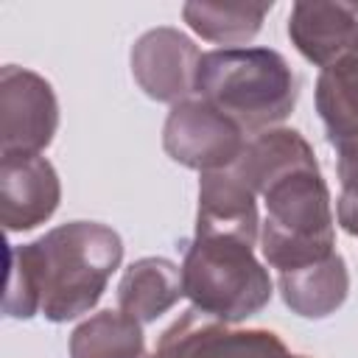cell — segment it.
I'll return each mask as SVG.
<instances>
[{
    "label": "cell",
    "instance_id": "6da1fadb",
    "mask_svg": "<svg viewBox=\"0 0 358 358\" xmlns=\"http://www.w3.org/2000/svg\"><path fill=\"white\" fill-rule=\"evenodd\" d=\"M120 260L123 241L101 221H67L31 243H11L3 313L73 322L98 305Z\"/></svg>",
    "mask_w": 358,
    "mask_h": 358
},
{
    "label": "cell",
    "instance_id": "7a4b0ae2",
    "mask_svg": "<svg viewBox=\"0 0 358 358\" xmlns=\"http://www.w3.org/2000/svg\"><path fill=\"white\" fill-rule=\"evenodd\" d=\"M196 98L227 115L246 137L277 129L296 106L299 81L274 48H215L201 53Z\"/></svg>",
    "mask_w": 358,
    "mask_h": 358
},
{
    "label": "cell",
    "instance_id": "3957f363",
    "mask_svg": "<svg viewBox=\"0 0 358 358\" xmlns=\"http://www.w3.org/2000/svg\"><path fill=\"white\" fill-rule=\"evenodd\" d=\"M260 199L266 204L260 252L277 274L310 266L336 252V215L319 162L271 179L260 190Z\"/></svg>",
    "mask_w": 358,
    "mask_h": 358
},
{
    "label": "cell",
    "instance_id": "277c9868",
    "mask_svg": "<svg viewBox=\"0 0 358 358\" xmlns=\"http://www.w3.org/2000/svg\"><path fill=\"white\" fill-rule=\"evenodd\" d=\"M182 285L190 308L224 324L246 322L274 296L271 274L255 246L232 235L193 232L185 243Z\"/></svg>",
    "mask_w": 358,
    "mask_h": 358
},
{
    "label": "cell",
    "instance_id": "5b68a950",
    "mask_svg": "<svg viewBox=\"0 0 358 358\" xmlns=\"http://www.w3.org/2000/svg\"><path fill=\"white\" fill-rule=\"evenodd\" d=\"M59 129V98L50 81L28 67L0 70V157L42 154Z\"/></svg>",
    "mask_w": 358,
    "mask_h": 358
},
{
    "label": "cell",
    "instance_id": "8992f818",
    "mask_svg": "<svg viewBox=\"0 0 358 358\" xmlns=\"http://www.w3.org/2000/svg\"><path fill=\"white\" fill-rule=\"evenodd\" d=\"M246 134L201 98H187L171 106L162 126L165 154L199 173L229 168L246 148Z\"/></svg>",
    "mask_w": 358,
    "mask_h": 358
},
{
    "label": "cell",
    "instance_id": "52a82bcc",
    "mask_svg": "<svg viewBox=\"0 0 358 358\" xmlns=\"http://www.w3.org/2000/svg\"><path fill=\"white\" fill-rule=\"evenodd\" d=\"M157 350L171 358H310L291 352L266 327H235L187 308L159 336Z\"/></svg>",
    "mask_w": 358,
    "mask_h": 358
},
{
    "label": "cell",
    "instance_id": "ba28073f",
    "mask_svg": "<svg viewBox=\"0 0 358 358\" xmlns=\"http://www.w3.org/2000/svg\"><path fill=\"white\" fill-rule=\"evenodd\" d=\"M201 50L179 28L159 25L145 31L129 53V67L137 87L159 103H182L196 95Z\"/></svg>",
    "mask_w": 358,
    "mask_h": 358
},
{
    "label": "cell",
    "instance_id": "9c48e42d",
    "mask_svg": "<svg viewBox=\"0 0 358 358\" xmlns=\"http://www.w3.org/2000/svg\"><path fill=\"white\" fill-rule=\"evenodd\" d=\"M62 201V182L42 154L0 157V221L6 232H28L45 224Z\"/></svg>",
    "mask_w": 358,
    "mask_h": 358
},
{
    "label": "cell",
    "instance_id": "30bf717a",
    "mask_svg": "<svg viewBox=\"0 0 358 358\" xmlns=\"http://www.w3.org/2000/svg\"><path fill=\"white\" fill-rule=\"evenodd\" d=\"M193 232L232 235L252 246L260 241L257 193L235 165L199 176V207Z\"/></svg>",
    "mask_w": 358,
    "mask_h": 358
},
{
    "label": "cell",
    "instance_id": "8fae6325",
    "mask_svg": "<svg viewBox=\"0 0 358 358\" xmlns=\"http://www.w3.org/2000/svg\"><path fill=\"white\" fill-rule=\"evenodd\" d=\"M291 45L319 70L358 50V6L302 0L288 14Z\"/></svg>",
    "mask_w": 358,
    "mask_h": 358
},
{
    "label": "cell",
    "instance_id": "7c38bea8",
    "mask_svg": "<svg viewBox=\"0 0 358 358\" xmlns=\"http://www.w3.org/2000/svg\"><path fill=\"white\" fill-rule=\"evenodd\" d=\"M185 296L182 266L168 257H140L134 260L117 282V310L140 324L157 322Z\"/></svg>",
    "mask_w": 358,
    "mask_h": 358
},
{
    "label": "cell",
    "instance_id": "4fadbf2b",
    "mask_svg": "<svg viewBox=\"0 0 358 358\" xmlns=\"http://www.w3.org/2000/svg\"><path fill=\"white\" fill-rule=\"evenodd\" d=\"M277 285L291 313L302 319H327L350 296V268L347 260L333 252L330 257L316 260L310 266L280 271Z\"/></svg>",
    "mask_w": 358,
    "mask_h": 358
},
{
    "label": "cell",
    "instance_id": "5bb4252c",
    "mask_svg": "<svg viewBox=\"0 0 358 358\" xmlns=\"http://www.w3.org/2000/svg\"><path fill=\"white\" fill-rule=\"evenodd\" d=\"M316 112L336 151L358 143V50L319 70Z\"/></svg>",
    "mask_w": 358,
    "mask_h": 358
},
{
    "label": "cell",
    "instance_id": "9a60e30c",
    "mask_svg": "<svg viewBox=\"0 0 358 358\" xmlns=\"http://www.w3.org/2000/svg\"><path fill=\"white\" fill-rule=\"evenodd\" d=\"M271 3H207L193 0L182 6V20L187 28L215 45L224 48H246L263 28Z\"/></svg>",
    "mask_w": 358,
    "mask_h": 358
},
{
    "label": "cell",
    "instance_id": "2e32d148",
    "mask_svg": "<svg viewBox=\"0 0 358 358\" xmlns=\"http://www.w3.org/2000/svg\"><path fill=\"white\" fill-rule=\"evenodd\" d=\"M143 324L120 310H101L70 333V358H148Z\"/></svg>",
    "mask_w": 358,
    "mask_h": 358
},
{
    "label": "cell",
    "instance_id": "e0dca14e",
    "mask_svg": "<svg viewBox=\"0 0 358 358\" xmlns=\"http://www.w3.org/2000/svg\"><path fill=\"white\" fill-rule=\"evenodd\" d=\"M338 162V201H336V221L347 235H358V143L336 151Z\"/></svg>",
    "mask_w": 358,
    "mask_h": 358
}]
</instances>
